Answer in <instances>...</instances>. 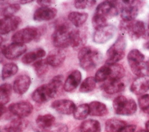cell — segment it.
Instances as JSON below:
<instances>
[{"label": "cell", "instance_id": "6da1fadb", "mask_svg": "<svg viewBox=\"0 0 149 132\" xmlns=\"http://www.w3.org/2000/svg\"><path fill=\"white\" fill-rule=\"evenodd\" d=\"M63 79L62 75H58L48 84L37 88L32 93V99L37 103H44L54 98L63 85Z\"/></svg>", "mask_w": 149, "mask_h": 132}, {"label": "cell", "instance_id": "7a4b0ae2", "mask_svg": "<svg viewBox=\"0 0 149 132\" xmlns=\"http://www.w3.org/2000/svg\"><path fill=\"white\" fill-rule=\"evenodd\" d=\"M69 23L64 19H59L55 23L54 31L52 35V43L54 47L63 49L70 46V32Z\"/></svg>", "mask_w": 149, "mask_h": 132}, {"label": "cell", "instance_id": "3957f363", "mask_svg": "<svg viewBox=\"0 0 149 132\" xmlns=\"http://www.w3.org/2000/svg\"><path fill=\"white\" fill-rule=\"evenodd\" d=\"M81 67L86 71L94 69L102 61V55L97 49L92 47H84L78 53Z\"/></svg>", "mask_w": 149, "mask_h": 132}, {"label": "cell", "instance_id": "277c9868", "mask_svg": "<svg viewBox=\"0 0 149 132\" xmlns=\"http://www.w3.org/2000/svg\"><path fill=\"white\" fill-rule=\"evenodd\" d=\"M127 43L125 37L120 35L115 43L107 51V64H116L124 59L125 54Z\"/></svg>", "mask_w": 149, "mask_h": 132}, {"label": "cell", "instance_id": "5b68a950", "mask_svg": "<svg viewBox=\"0 0 149 132\" xmlns=\"http://www.w3.org/2000/svg\"><path fill=\"white\" fill-rule=\"evenodd\" d=\"M119 27L121 31L127 34L130 39L133 41L144 37L147 31L145 24L140 20L130 21L123 20Z\"/></svg>", "mask_w": 149, "mask_h": 132}, {"label": "cell", "instance_id": "8992f818", "mask_svg": "<svg viewBox=\"0 0 149 132\" xmlns=\"http://www.w3.org/2000/svg\"><path fill=\"white\" fill-rule=\"evenodd\" d=\"M113 108L116 114L121 116H131L136 112L137 106L132 99H128L124 96L117 97L113 101Z\"/></svg>", "mask_w": 149, "mask_h": 132}, {"label": "cell", "instance_id": "52a82bcc", "mask_svg": "<svg viewBox=\"0 0 149 132\" xmlns=\"http://www.w3.org/2000/svg\"><path fill=\"white\" fill-rule=\"evenodd\" d=\"M42 33V29L33 27H26L14 33L12 37V41L13 43L24 44L39 39Z\"/></svg>", "mask_w": 149, "mask_h": 132}, {"label": "cell", "instance_id": "ba28073f", "mask_svg": "<svg viewBox=\"0 0 149 132\" xmlns=\"http://www.w3.org/2000/svg\"><path fill=\"white\" fill-rule=\"evenodd\" d=\"M121 10L120 1H105L100 3L97 7L95 13L99 14L107 20L117 16Z\"/></svg>", "mask_w": 149, "mask_h": 132}, {"label": "cell", "instance_id": "9c48e42d", "mask_svg": "<svg viewBox=\"0 0 149 132\" xmlns=\"http://www.w3.org/2000/svg\"><path fill=\"white\" fill-rule=\"evenodd\" d=\"M138 3L135 1H120L121 17L123 20L126 21L135 20L139 11Z\"/></svg>", "mask_w": 149, "mask_h": 132}, {"label": "cell", "instance_id": "30bf717a", "mask_svg": "<svg viewBox=\"0 0 149 132\" xmlns=\"http://www.w3.org/2000/svg\"><path fill=\"white\" fill-rule=\"evenodd\" d=\"M116 31L117 28L114 26L107 24L95 30L93 35V41L97 44H104L114 36Z\"/></svg>", "mask_w": 149, "mask_h": 132}, {"label": "cell", "instance_id": "8fae6325", "mask_svg": "<svg viewBox=\"0 0 149 132\" xmlns=\"http://www.w3.org/2000/svg\"><path fill=\"white\" fill-rule=\"evenodd\" d=\"M1 53L7 59L14 60L22 55L27 50L25 44L13 43L6 46H1Z\"/></svg>", "mask_w": 149, "mask_h": 132}, {"label": "cell", "instance_id": "7c38bea8", "mask_svg": "<svg viewBox=\"0 0 149 132\" xmlns=\"http://www.w3.org/2000/svg\"><path fill=\"white\" fill-rule=\"evenodd\" d=\"M8 110L17 117L23 119L31 115L33 110V106L28 102H20L10 104Z\"/></svg>", "mask_w": 149, "mask_h": 132}, {"label": "cell", "instance_id": "4fadbf2b", "mask_svg": "<svg viewBox=\"0 0 149 132\" xmlns=\"http://www.w3.org/2000/svg\"><path fill=\"white\" fill-rule=\"evenodd\" d=\"M22 23V20L17 16L3 18L0 21V33L6 35L15 30Z\"/></svg>", "mask_w": 149, "mask_h": 132}, {"label": "cell", "instance_id": "5bb4252c", "mask_svg": "<svg viewBox=\"0 0 149 132\" xmlns=\"http://www.w3.org/2000/svg\"><path fill=\"white\" fill-rule=\"evenodd\" d=\"M51 106L60 114L65 115L72 114L77 108L76 105L72 101L68 99L55 100L52 103Z\"/></svg>", "mask_w": 149, "mask_h": 132}, {"label": "cell", "instance_id": "9a60e30c", "mask_svg": "<svg viewBox=\"0 0 149 132\" xmlns=\"http://www.w3.org/2000/svg\"><path fill=\"white\" fill-rule=\"evenodd\" d=\"M57 12V10L54 8L41 7L35 11L33 19L36 21H49L56 17Z\"/></svg>", "mask_w": 149, "mask_h": 132}, {"label": "cell", "instance_id": "2e32d148", "mask_svg": "<svg viewBox=\"0 0 149 132\" xmlns=\"http://www.w3.org/2000/svg\"><path fill=\"white\" fill-rule=\"evenodd\" d=\"M31 79L27 75H20L18 76L13 83V90L15 93L22 95L30 88Z\"/></svg>", "mask_w": 149, "mask_h": 132}, {"label": "cell", "instance_id": "e0dca14e", "mask_svg": "<svg viewBox=\"0 0 149 132\" xmlns=\"http://www.w3.org/2000/svg\"><path fill=\"white\" fill-rule=\"evenodd\" d=\"M149 90V77H140L136 79L130 86V91L136 95H141Z\"/></svg>", "mask_w": 149, "mask_h": 132}, {"label": "cell", "instance_id": "ac0fdd59", "mask_svg": "<svg viewBox=\"0 0 149 132\" xmlns=\"http://www.w3.org/2000/svg\"><path fill=\"white\" fill-rule=\"evenodd\" d=\"M55 117L50 114L40 115L36 120L37 131H48L54 125Z\"/></svg>", "mask_w": 149, "mask_h": 132}, {"label": "cell", "instance_id": "d6986e66", "mask_svg": "<svg viewBox=\"0 0 149 132\" xmlns=\"http://www.w3.org/2000/svg\"><path fill=\"white\" fill-rule=\"evenodd\" d=\"M82 79L81 73L79 70H73L68 75L63 84V88L67 92L75 90L79 85Z\"/></svg>", "mask_w": 149, "mask_h": 132}, {"label": "cell", "instance_id": "ffe728a7", "mask_svg": "<svg viewBox=\"0 0 149 132\" xmlns=\"http://www.w3.org/2000/svg\"><path fill=\"white\" fill-rule=\"evenodd\" d=\"M66 59V54L62 49H55L49 53L46 58V61L49 66L57 67L61 66Z\"/></svg>", "mask_w": 149, "mask_h": 132}, {"label": "cell", "instance_id": "44dd1931", "mask_svg": "<svg viewBox=\"0 0 149 132\" xmlns=\"http://www.w3.org/2000/svg\"><path fill=\"white\" fill-rule=\"evenodd\" d=\"M125 87L124 83L121 80L108 79L102 85L103 90L108 94H114L123 91Z\"/></svg>", "mask_w": 149, "mask_h": 132}, {"label": "cell", "instance_id": "7402d4cb", "mask_svg": "<svg viewBox=\"0 0 149 132\" xmlns=\"http://www.w3.org/2000/svg\"><path fill=\"white\" fill-rule=\"evenodd\" d=\"M27 122L22 118H16L12 120L7 124L3 130L4 132H23L27 127Z\"/></svg>", "mask_w": 149, "mask_h": 132}, {"label": "cell", "instance_id": "603a6c76", "mask_svg": "<svg viewBox=\"0 0 149 132\" xmlns=\"http://www.w3.org/2000/svg\"><path fill=\"white\" fill-rule=\"evenodd\" d=\"M86 42V37L80 30L74 29L70 32V46L75 50L82 48Z\"/></svg>", "mask_w": 149, "mask_h": 132}, {"label": "cell", "instance_id": "cb8c5ba5", "mask_svg": "<svg viewBox=\"0 0 149 132\" xmlns=\"http://www.w3.org/2000/svg\"><path fill=\"white\" fill-rule=\"evenodd\" d=\"M89 115L92 116H104L108 113V109L106 105L98 101L92 102L89 104Z\"/></svg>", "mask_w": 149, "mask_h": 132}, {"label": "cell", "instance_id": "d4e9b609", "mask_svg": "<svg viewBox=\"0 0 149 132\" xmlns=\"http://www.w3.org/2000/svg\"><path fill=\"white\" fill-rule=\"evenodd\" d=\"M46 55V51L43 48H39L34 51H30L23 55L22 61L24 64H29L37 60H40Z\"/></svg>", "mask_w": 149, "mask_h": 132}, {"label": "cell", "instance_id": "484cf974", "mask_svg": "<svg viewBox=\"0 0 149 132\" xmlns=\"http://www.w3.org/2000/svg\"><path fill=\"white\" fill-rule=\"evenodd\" d=\"M128 64L132 71L138 77L148 76L149 69L147 62H137L129 63Z\"/></svg>", "mask_w": 149, "mask_h": 132}, {"label": "cell", "instance_id": "4316f807", "mask_svg": "<svg viewBox=\"0 0 149 132\" xmlns=\"http://www.w3.org/2000/svg\"><path fill=\"white\" fill-rule=\"evenodd\" d=\"M88 15L85 12L73 11L68 15V20L76 27H80L86 21Z\"/></svg>", "mask_w": 149, "mask_h": 132}, {"label": "cell", "instance_id": "83f0119b", "mask_svg": "<svg viewBox=\"0 0 149 132\" xmlns=\"http://www.w3.org/2000/svg\"><path fill=\"white\" fill-rule=\"evenodd\" d=\"M1 3V14L4 17L14 16L20 9V6L18 3H10L8 2Z\"/></svg>", "mask_w": 149, "mask_h": 132}, {"label": "cell", "instance_id": "f1b7e54d", "mask_svg": "<svg viewBox=\"0 0 149 132\" xmlns=\"http://www.w3.org/2000/svg\"><path fill=\"white\" fill-rule=\"evenodd\" d=\"M80 130L81 132H101V124L98 120L88 119L82 123Z\"/></svg>", "mask_w": 149, "mask_h": 132}, {"label": "cell", "instance_id": "f546056e", "mask_svg": "<svg viewBox=\"0 0 149 132\" xmlns=\"http://www.w3.org/2000/svg\"><path fill=\"white\" fill-rule=\"evenodd\" d=\"M126 125L125 121L113 118L107 120L105 127L107 132H119Z\"/></svg>", "mask_w": 149, "mask_h": 132}, {"label": "cell", "instance_id": "4dcf8cb0", "mask_svg": "<svg viewBox=\"0 0 149 132\" xmlns=\"http://www.w3.org/2000/svg\"><path fill=\"white\" fill-rule=\"evenodd\" d=\"M111 69V74L109 79L111 80H121L125 75V70L124 67L119 64H107Z\"/></svg>", "mask_w": 149, "mask_h": 132}, {"label": "cell", "instance_id": "1f68e13d", "mask_svg": "<svg viewBox=\"0 0 149 132\" xmlns=\"http://www.w3.org/2000/svg\"><path fill=\"white\" fill-rule=\"evenodd\" d=\"M12 86L8 83H4L0 87V103L6 105L10 100Z\"/></svg>", "mask_w": 149, "mask_h": 132}, {"label": "cell", "instance_id": "d6a6232c", "mask_svg": "<svg viewBox=\"0 0 149 132\" xmlns=\"http://www.w3.org/2000/svg\"><path fill=\"white\" fill-rule=\"evenodd\" d=\"M33 68L37 75L39 77L45 75L49 70V65L46 59H40L36 61L33 64Z\"/></svg>", "mask_w": 149, "mask_h": 132}, {"label": "cell", "instance_id": "836d02e7", "mask_svg": "<svg viewBox=\"0 0 149 132\" xmlns=\"http://www.w3.org/2000/svg\"><path fill=\"white\" fill-rule=\"evenodd\" d=\"M18 66L13 63L5 64L2 70L1 77L3 80H6L13 76L18 72Z\"/></svg>", "mask_w": 149, "mask_h": 132}, {"label": "cell", "instance_id": "e575fe53", "mask_svg": "<svg viewBox=\"0 0 149 132\" xmlns=\"http://www.w3.org/2000/svg\"><path fill=\"white\" fill-rule=\"evenodd\" d=\"M73 114L74 118L77 120H84L89 115V107L88 104H82L77 107Z\"/></svg>", "mask_w": 149, "mask_h": 132}, {"label": "cell", "instance_id": "d590c367", "mask_svg": "<svg viewBox=\"0 0 149 132\" xmlns=\"http://www.w3.org/2000/svg\"><path fill=\"white\" fill-rule=\"evenodd\" d=\"M111 74V69L108 65H105L100 67L97 71L95 79L98 83L105 82L108 80Z\"/></svg>", "mask_w": 149, "mask_h": 132}, {"label": "cell", "instance_id": "8d00e7d4", "mask_svg": "<svg viewBox=\"0 0 149 132\" xmlns=\"http://www.w3.org/2000/svg\"><path fill=\"white\" fill-rule=\"evenodd\" d=\"M96 80L94 77H89L84 80L81 84L79 91L81 93H86L94 90L96 87Z\"/></svg>", "mask_w": 149, "mask_h": 132}, {"label": "cell", "instance_id": "74e56055", "mask_svg": "<svg viewBox=\"0 0 149 132\" xmlns=\"http://www.w3.org/2000/svg\"><path fill=\"white\" fill-rule=\"evenodd\" d=\"M144 55L137 49L131 50L127 55V60L128 63L144 62Z\"/></svg>", "mask_w": 149, "mask_h": 132}, {"label": "cell", "instance_id": "f35d334b", "mask_svg": "<svg viewBox=\"0 0 149 132\" xmlns=\"http://www.w3.org/2000/svg\"><path fill=\"white\" fill-rule=\"evenodd\" d=\"M107 18L99 14L94 13V15L92 19V24L95 30L106 26L107 24Z\"/></svg>", "mask_w": 149, "mask_h": 132}, {"label": "cell", "instance_id": "ab89813d", "mask_svg": "<svg viewBox=\"0 0 149 132\" xmlns=\"http://www.w3.org/2000/svg\"><path fill=\"white\" fill-rule=\"evenodd\" d=\"M139 105L144 113L149 115V94H144L139 98Z\"/></svg>", "mask_w": 149, "mask_h": 132}, {"label": "cell", "instance_id": "60d3db41", "mask_svg": "<svg viewBox=\"0 0 149 132\" xmlns=\"http://www.w3.org/2000/svg\"><path fill=\"white\" fill-rule=\"evenodd\" d=\"M96 3L95 1H75L74 2V5L77 9H86L91 8L94 6Z\"/></svg>", "mask_w": 149, "mask_h": 132}, {"label": "cell", "instance_id": "b9f144b4", "mask_svg": "<svg viewBox=\"0 0 149 132\" xmlns=\"http://www.w3.org/2000/svg\"><path fill=\"white\" fill-rule=\"evenodd\" d=\"M47 132H68V126L64 124L54 125Z\"/></svg>", "mask_w": 149, "mask_h": 132}, {"label": "cell", "instance_id": "7bdbcfd3", "mask_svg": "<svg viewBox=\"0 0 149 132\" xmlns=\"http://www.w3.org/2000/svg\"><path fill=\"white\" fill-rule=\"evenodd\" d=\"M37 3L42 7H50V6L55 3V1L51 0H41V1H37Z\"/></svg>", "mask_w": 149, "mask_h": 132}, {"label": "cell", "instance_id": "ee69618b", "mask_svg": "<svg viewBox=\"0 0 149 132\" xmlns=\"http://www.w3.org/2000/svg\"><path fill=\"white\" fill-rule=\"evenodd\" d=\"M136 129V126L134 124L126 125L119 132H134Z\"/></svg>", "mask_w": 149, "mask_h": 132}, {"label": "cell", "instance_id": "f6af8a7d", "mask_svg": "<svg viewBox=\"0 0 149 132\" xmlns=\"http://www.w3.org/2000/svg\"><path fill=\"white\" fill-rule=\"evenodd\" d=\"M6 112V108L5 107V105L1 104V116L3 117V115Z\"/></svg>", "mask_w": 149, "mask_h": 132}, {"label": "cell", "instance_id": "bcb514c9", "mask_svg": "<svg viewBox=\"0 0 149 132\" xmlns=\"http://www.w3.org/2000/svg\"><path fill=\"white\" fill-rule=\"evenodd\" d=\"M143 46H144V48L146 50H148L149 51V39L147 40V41L144 43Z\"/></svg>", "mask_w": 149, "mask_h": 132}, {"label": "cell", "instance_id": "7dc6e473", "mask_svg": "<svg viewBox=\"0 0 149 132\" xmlns=\"http://www.w3.org/2000/svg\"><path fill=\"white\" fill-rule=\"evenodd\" d=\"M31 2H33V1H19L17 2V3H18L19 4H26L28 3H30Z\"/></svg>", "mask_w": 149, "mask_h": 132}, {"label": "cell", "instance_id": "c3c4849f", "mask_svg": "<svg viewBox=\"0 0 149 132\" xmlns=\"http://www.w3.org/2000/svg\"><path fill=\"white\" fill-rule=\"evenodd\" d=\"M145 127H146V129L147 131H149V120H148L146 124H145Z\"/></svg>", "mask_w": 149, "mask_h": 132}, {"label": "cell", "instance_id": "681fc988", "mask_svg": "<svg viewBox=\"0 0 149 132\" xmlns=\"http://www.w3.org/2000/svg\"><path fill=\"white\" fill-rule=\"evenodd\" d=\"M137 132H149L148 131H147V130H140Z\"/></svg>", "mask_w": 149, "mask_h": 132}, {"label": "cell", "instance_id": "f907efd6", "mask_svg": "<svg viewBox=\"0 0 149 132\" xmlns=\"http://www.w3.org/2000/svg\"><path fill=\"white\" fill-rule=\"evenodd\" d=\"M147 65H148V69H149V60L147 62Z\"/></svg>", "mask_w": 149, "mask_h": 132}, {"label": "cell", "instance_id": "816d5d0a", "mask_svg": "<svg viewBox=\"0 0 149 132\" xmlns=\"http://www.w3.org/2000/svg\"><path fill=\"white\" fill-rule=\"evenodd\" d=\"M148 30H149V21H148Z\"/></svg>", "mask_w": 149, "mask_h": 132}]
</instances>
